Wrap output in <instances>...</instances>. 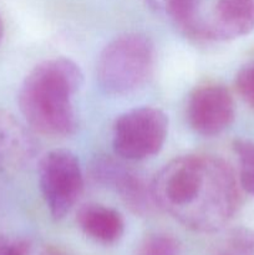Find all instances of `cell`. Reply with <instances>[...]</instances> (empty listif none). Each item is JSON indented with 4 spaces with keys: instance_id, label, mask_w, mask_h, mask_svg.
Masks as SVG:
<instances>
[{
    "instance_id": "1",
    "label": "cell",
    "mask_w": 254,
    "mask_h": 255,
    "mask_svg": "<svg viewBox=\"0 0 254 255\" xmlns=\"http://www.w3.org/2000/svg\"><path fill=\"white\" fill-rule=\"evenodd\" d=\"M151 186L156 206L198 233L218 232L238 211L236 176L218 157L187 154L172 159Z\"/></svg>"
},
{
    "instance_id": "2",
    "label": "cell",
    "mask_w": 254,
    "mask_h": 255,
    "mask_svg": "<svg viewBox=\"0 0 254 255\" xmlns=\"http://www.w3.org/2000/svg\"><path fill=\"white\" fill-rule=\"evenodd\" d=\"M84 84L76 62L67 57L45 60L22 81L17 102L31 129L52 137H66L77 128L72 97Z\"/></svg>"
},
{
    "instance_id": "3",
    "label": "cell",
    "mask_w": 254,
    "mask_h": 255,
    "mask_svg": "<svg viewBox=\"0 0 254 255\" xmlns=\"http://www.w3.org/2000/svg\"><path fill=\"white\" fill-rule=\"evenodd\" d=\"M156 56L153 42L146 35H121L102 50L97 62V81L109 95L131 94L151 79Z\"/></svg>"
},
{
    "instance_id": "4",
    "label": "cell",
    "mask_w": 254,
    "mask_h": 255,
    "mask_svg": "<svg viewBox=\"0 0 254 255\" xmlns=\"http://www.w3.org/2000/svg\"><path fill=\"white\" fill-rule=\"evenodd\" d=\"M168 133V117L157 107L143 106L120 115L112 128L115 153L127 161H143L158 153Z\"/></svg>"
},
{
    "instance_id": "5",
    "label": "cell",
    "mask_w": 254,
    "mask_h": 255,
    "mask_svg": "<svg viewBox=\"0 0 254 255\" xmlns=\"http://www.w3.org/2000/svg\"><path fill=\"white\" fill-rule=\"evenodd\" d=\"M39 187L51 217L61 221L84 191L79 158L67 149H54L45 154L39 163Z\"/></svg>"
},
{
    "instance_id": "6",
    "label": "cell",
    "mask_w": 254,
    "mask_h": 255,
    "mask_svg": "<svg viewBox=\"0 0 254 255\" xmlns=\"http://www.w3.org/2000/svg\"><path fill=\"white\" fill-rule=\"evenodd\" d=\"M90 171L95 182L115 189L132 213L146 217L157 207L151 184L122 162L110 156H100L92 162Z\"/></svg>"
},
{
    "instance_id": "7",
    "label": "cell",
    "mask_w": 254,
    "mask_h": 255,
    "mask_svg": "<svg viewBox=\"0 0 254 255\" xmlns=\"http://www.w3.org/2000/svg\"><path fill=\"white\" fill-rule=\"evenodd\" d=\"M236 107L232 94L218 84L194 90L187 102V120L194 132L204 137L217 136L234 121Z\"/></svg>"
},
{
    "instance_id": "8",
    "label": "cell",
    "mask_w": 254,
    "mask_h": 255,
    "mask_svg": "<svg viewBox=\"0 0 254 255\" xmlns=\"http://www.w3.org/2000/svg\"><path fill=\"white\" fill-rule=\"evenodd\" d=\"M254 30V0H217L213 16L206 21L204 40L227 41Z\"/></svg>"
},
{
    "instance_id": "9",
    "label": "cell",
    "mask_w": 254,
    "mask_h": 255,
    "mask_svg": "<svg viewBox=\"0 0 254 255\" xmlns=\"http://www.w3.org/2000/svg\"><path fill=\"white\" fill-rule=\"evenodd\" d=\"M36 151L31 132L11 114L0 110V171H21L31 163Z\"/></svg>"
},
{
    "instance_id": "10",
    "label": "cell",
    "mask_w": 254,
    "mask_h": 255,
    "mask_svg": "<svg viewBox=\"0 0 254 255\" xmlns=\"http://www.w3.org/2000/svg\"><path fill=\"white\" fill-rule=\"evenodd\" d=\"M76 221L89 238L101 244H114L124 236L125 222L121 214L102 204L82 206L77 212Z\"/></svg>"
},
{
    "instance_id": "11",
    "label": "cell",
    "mask_w": 254,
    "mask_h": 255,
    "mask_svg": "<svg viewBox=\"0 0 254 255\" xmlns=\"http://www.w3.org/2000/svg\"><path fill=\"white\" fill-rule=\"evenodd\" d=\"M202 0H164L166 9L174 24L186 35L203 39L204 25L199 14Z\"/></svg>"
},
{
    "instance_id": "12",
    "label": "cell",
    "mask_w": 254,
    "mask_h": 255,
    "mask_svg": "<svg viewBox=\"0 0 254 255\" xmlns=\"http://www.w3.org/2000/svg\"><path fill=\"white\" fill-rule=\"evenodd\" d=\"M233 149L239 161V186L254 197V142L238 138L233 142Z\"/></svg>"
},
{
    "instance_id": "13",
    "label": "cell",
    "mask_w": 254,
    "mask_h": 255,
    "mask_svg": "<svg viewBox=\"0 0 254 255\" xmlns=\"http://www.w3.org/2000/svg\"><path fill=\"white\" fill-rule=\"evenodd\" d=\"M136 255H181V244L171 234L153 233L139 243Z\"/></svg>"
},
{
    "instance_id": "14",
    "label": "cell",
    "mask_w": 254,
    "mask_h": 255,
    "mask_svg": "<svg viewBox=\"0 0 254 255\" xmlns=\"http://www.w3.org/2000/svg\"><path fill=\"white\" fill-rule=\"evenodd\" d=\"M236 87L242 99L254 109V61L239 70L236 76Z\"/></svg>"
},
{
    "instance_id": "15",
    "label": "cell",
    "mask_w": 254,
    "mask_h": 255,
    "mask_svg": "<svg viewBox=\"0 0 254 255\" xmlns=\"http://www.w3.org/2000/svg\"><path fill=\"white\" fill-rule=\"evenodd\" d=\"M226 251L233 255H249L254 251V233L248 229H237L229 236Z\"/></svg>"
},
{
    "instance_id": "16",
    "label": "cell",
    "mask_w": 254,
    "mask_h": 255,
    "mask_svg": "<svg viewBox=\"0 0 254 255\" xmlns=\"http://www.w3.org/2000/svg\"><path fill=\"white\" fill-rule=\"evenodd\" d=\"M30 243L25 239L0 237V255H27Z\"/></svg>"
},
{
    "instance_id": "17",
    "label": "cell",
    "mask_w": 254,
    "mask_h": 255,
    "mask_svg": "<svg viewBox=\"0 0 254 255\" xmlns=\"http://www.w3.org/2000/svg\"><path fill=\"white\" fill-rule=\"evenodd\" d=\"M40 255H70L69 253H66L62 249L57 248V247H47L42 251V253Z\"/></svg>"
},
{
    "instance_id": "18",
    "label": "cell",
    "mask_w": 254,
    "mask_h": 255,
    "mask_svg": "<svg viewBox=\"0 0 254 255\" xmlns=\"http://www.w3.org/2000/svg\"><path fill=\"white\" fill-rule=\"evenodd\" d=\"M2 37H4V22H2L1 16H0V44L2 41Z\"/></svg>"
},
{
    "instance_id": "19",
    "label": "cell",
    "mask_w": 254,
    "mask_h": 255,
    "mask_svg": "<svg viewBox=\"0 0 254 255\" xmlns=\"http://www.w3.org/2000/svg\"><path fill=\"white\" fill-rule=\"evenodd\" d=\"M217 255H232V254L229 253L228 251H226V249H224V251H222L221 253H219V254H217Z\"/></svg>"
}]
</instances>
